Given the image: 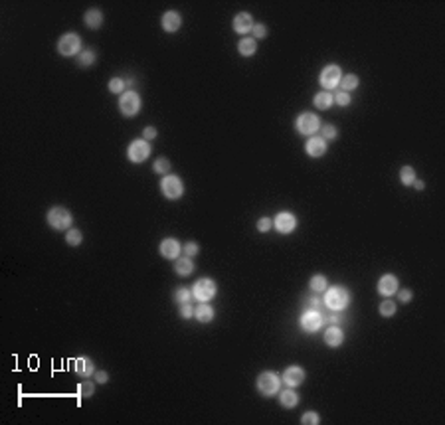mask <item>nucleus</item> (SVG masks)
Returning a JSON list of instances; mask_svg holds the SVG:
<instances>
[{"instance_id":"1","label":"nucleus","mask_w":445,"mask_h":425,"mask_svg":"<svg viewBox=\"0 0 445 425\" xmlns=\"http://www.w3.org/2000/svg\"><path fill=\"white\" fill-rule=\"evenodd\" d=\"M325 305L331 309V311H342L348 307L350 303V293L346 291L344 287L340 285H334V287H327V293H325Z\"/></svg>"},{"instance_id":"2","label":"nucleus","mask_w":445,"mask_h":425,"mask_svg":"<svg viewBox=\"0 0 445 425\" xmlns=\"http://www.w3.org/2000/svg\"><path fill=\"white\" fill-rule=\"evenodd\" d=\"M50 228H54L56 232H63V230H69L71 228V222H73V216L67 208H61V206H54L48 216H46Z\"/></svg>"},{"instance_id":"3","label":"nucleus","mask_w":445,"mask_h":425,"mask_svg":"<svg viewBox=\"0 0 445 425\" xmlns=\"http://www.w3.org/2000/svg\"><path fill=\"white\" fill-rule=\"evenodd\" d=\"M281 388V378L275 372H261L257 376V392L265 398L275 396Z\"/></svg>"},{"instance_id":"4","label":"nucleus","mask_w":445,"mask_h":425,"mask_svg":"<svg viewBox=\"0 0 445 425\" xmlns=\"http://www.w3.org/2000/svg\"><path fill=\"white\" fill-rule=\"evenodd\" d=\"M161 190H163L165 198H168V200H178V198H182V194H184L182 178L176 176V174H167V176L163 178V182H161Z\"/></svg>"},{"instance_id":"5","label":"nucleus","mask_w":445,"mask_h":425,"mask_svg":"<svg viewBox=\"0 0 445 425\" xmlns=\"http://www.w3.org/2000/svg\"><path fill=\"white\" fill-rule=\"evenodd\" d=\"M80 50H82V38H80L78 34H73V32L63 34V36L57 40V52L61 53V55H65V57L78 55Z\"/></svg>"},{"instance_id":"6","label":"nucleus","mask_w":445,"mask_h":425,"mask_svg":"<svg viewBox=\"0 0 445 425\" xmlns=\"http://www.w3.org/2000/svg\"><path fill=\"white\" fill-rule=\"evenodd\" d=\"M119 111L125 117H135L140 111V95L137 91H125L119 99Z\"/></svg>"},{"instance_id":"7","label":"nucleus","mask_w":445,"mask_h":425,"mask_svg":"<svg viewBox=\"0 0 445 425\" xmlns=\"http://www.w3.org/2000/svg\"><path fill=\"white\" fill-rule=\"evenodd\" d=\"M192 293H194V299H198L200 303H208V301H212L214 297H216V293H218V287H216V283L212 281V279H198L194 283V287H192Z\"/></svg>"},{"instance_id":"8","label":"nucleus","mask_w":445,"mask_h":425,"mask_svg":"<svg viewBox=\"0 0 445 425\" xmlns=\"http://www.w3.org/2000/svg\"><path fill=\"white\" fill-rule=\"evenodd\" d=\"M295 127L301 134L309 136V134H315L321 129V119L315 113H301L295 121Z\"/></svg>"},{"instance_id":"9","label":"nucleus","mask_w":445,"mask_h":425,"mask_svg":"<svg viewBox=\"0 0 445 425\" xmlns=\"http://www.w3.org/2000/svg\"><path fill=\"white\" fill-rule=\"evenodd\" d=\"M127 157H129V160H131V162H135V164L144 162V160L151 157V145H149V140H144V138H137V140H133V143L129 145Z\"/></svg>"},{"instance_id":"10","label":"nucleus","mask_w":445,"mask_h":425,"mask_svg":"<svg viewBox=\"0 0 445 425\" xmlns=\"http://www.w3.org/2000/svg\"><path fill=\"white\" fill-rule=\"evenodd\" d=\"M323 315H321V311H305L303 315H301V319H299V324H301V328L309 332V334H315V332H319L321 330V326H323Z\"/></svg>"},{"instance_id":"11","label":"nucleus","mask_w":445,"mask_h":425,"mask_svg":"<svg viewBox=\"0 0 445 425\" xmlns=\"http://www.w3.org/2000/svg\"><path fill=\"white\" fill-rule=\"evenodd\" d=\"M340 80H342V72H340V67L334 65V63L327 65V67L321 72V78H319L321 85H323L327 91H331V89H334V87H338Z\"/></svg>"},{"instance_id":"12","label":"nucleus","mask_w":445,"mask_h":425,"mask_svg":"<svg viewBox=\"0 0 445 425\" xmlns=\"http://www.w3.org/2000/svg\"><path fill=\"white\" fill-rule=\"evenodd\" d=\"M273 228L277 230L279 234L287 236V234H293L295 228H297V218L291 212H279L273 220Z\"/></svg>"},{"instance_id":"13","label":"nucleus","mask_w":445,"mask_h":425,"mask_svg":"<svg viewBox=\"0 0 445 425\" xmlns=\"http://www.w3.org/2000/svg\"><path fill=\"white\" fill-rule=\"evenodd\" d=\"M283 384L287 386V388H297V386H301L303 382H305V370L303 368H299V366H289L285 372H283Z\"/></svg>"},{"instance_id":"14","label":"nucleus","mask_w":445,"mask_h":425,"mask_svg":"<svg viewBox=\"0 0 445 425\" xmlns=\"http://www.w3.org/2000/svg\"><path fill=\"white\" fill-rule=\"evenodd\" d=\"M182 253V245L180 241L174 238H167L161 241V255L167 259H178Z\"/></svg>"},{"instance_id":"15","label":"nucleus","mask_w":445,"mask_h":425,"mask_svg":"<svg viewBox=\"0 0 445 425\" xmlns=\"http://www.w3.org/2000/svg\"><path fill=\"white\" fill-rule=\"evenodd\" d=\"M305 151H307V155L313 157V159L325 157V153H327V140H325L323 136H309V140H307V145H305Z\"/></svg>"},{"instance_id":"16","label":"nucleus","mask_w":445,"mask_h":425,"mask_svg":"<svg viewBox=\"0 0 445 425\" xmlns=\"http://www.w3.org/2000/svg\"><path fill=\"white\" fill-rule=\"evenodd\" d=\"M232 26L238 34H248L250 30H253V18H251L250 12H240L234 16Z\"/></svg>"},{"instance_id":"17","label":"nucleus","mask_w":445,"mask_h":425,"mask_svg":"<svg viewBox=\"0 0 445 425\" xmlns=\"http://www.w3.org/2000/svg\"><path fill=\"white\" fill-rule=\"evenodd\" d=\"M398 291V277L394 275H382L380 281H378V293L384 295V297H392Z\"/></svg>"},{"instance_id":"18","label":"nucleus","mask_w":445,"mask_h":425,"mask_svg":"<svg viewBox=\"0 0 445 425\" xmlns=\"http://www.w3.org/2000/svg\"><path fill=\"white\" fill-rule=\"evenodd\" d=\"M161 24H163V28H165V32H176V30H180V26H182V18H180L178 12L168 10V12L163 14Z\"/></svg>"},{"instance_id":"19","label":"nucleus","mask_w":445,"mask_h":425,"mask_svg":"<svg viewBox=\"0 0 445 425\" xmlns=\"http://www.w3.org/2000/svg\"><path fill=\"white\" fill-rule=\"evenodd\" d=\"M325 342H327V346H331V348L342 346V342H344V332H342V328L329 326V328L325 330Z\"/></svg>"},{"instance_id":"20","label":"nucleus","mask_w":445,"mask_h":425,"mask_svg":"<svg viewBox=\"0 0 445 425\" xmlns=\"http://www.w3.org/2000/svg\"><path fill=\"white\" fill-rule=\"evenodd\" d=\"M174 271H176V275H180V277L192 275V273H194V261H192V257H186V255L178 257L176 263H174Z\"/></svg>"},{"instance_id":"21","label":"nucleus","mask_w":445,"mask_h":425,"mask_svg":"<svg viewBox=\"0 0 445 425\" xmlns=\"http://www.w3.org/2000/svg\"><path fill=\"white\" fill-rule=\"evenodd\" d=\"M73 372L84 376V378H89L91 374H95V366H93V362H91L89 358L82 356V358L73 360Z\"/></svg>"},{"instance_id":"22","label":"nucleus","mask_w":445,"mask_h":425,"mask_svg":"<svg viewBox=\"0 0 445 425\" xmlns=\"http://www.w3.org/2000/svg\"><path fill=\"white\" fill-rule=\"evenodd\" d=\"M84 22L87 28H91V30H97V28H101L103 24V14H101V10L99 8H91V10H87L84 16Z\"/></svg>"},{"instance_id":"23","label":"nucleus","mask_w":445,"mask_h":425,"mask_svg":"<svg viewBox=\"0 0 445 425\" xmlns=\"http://www.w3.org/2000/svg\"><path fill=\"white\" fill-rule=\"evenodd\" d=\"M194 317H196V320H198V322L208 324V322H212V320H214V309H212L208 303H202V305L194 307Z\"/></svg>"},{"instance_id":"24","label":"nucleus","mask_w":445,"mask_h":425,"mask_svg":"<svg viewBox=\"0 0 445 425\" xmlns=\"http://www.w3.org/2000/svg\"><path fill=\"white\" fill-rule=\"evenodd\" d=\"M279 403H281L285 409H293V407L299 403V394H297L295 390L287 388V390H283V392L279 394Z\"/></svg>"},{"instance_id":"25","label":"nucleus","mask_w":445,"mask_h":425,"mask_svg":"<svg viewBox=\"0 0 445 425\" xmlns=\"http://www.w3.org/2000/svg\"><path fill=\"white\" fill-rule=\"evenodd\" d=\"M333 103H334V97L331 91H319V93L313 97V105L317 107V109H321V111L329 109Z\"/></svg>"},{"instance_id":"26","label":"nucleus","mask_w":445,"mask_h":425,"mask_svg":"<svg viewBox=\"0 0 445 425\" xmlns=\"http://www.w3.org/2000/svg\"><path fill=\"white\" fill-rule=\"evenodd\" d=\"M238 52H240V55H244V57L253 55V53L257 52V40H253V38H244V40H240V44H238Z\"/></svg>"},{"instance_id":"27","label":"nucleus","mask_w":445,"mask_h":425,"mask_svg":"<svg viewBox=\"0 0 445 425\" xmlns=\"http://www.w3.org/2000/svg\"><path fill=\"white\" fill-rule=\"evenodd\" d=\"M358 76L356 74H348V76H342V80L338 83V87H340V91H346V93H350V91H354L356 87H358Z\"/></svg>"},{"instance_id":"28","label":"nucleus","mask_w":445,"mask_h":425,"mask_svg":"<svg viewBox=\"0 0 445 425\" xmlns=\"http://www.w3.org/2000/svg\"><path fill=\"white\" fill-rule=\"evenodd\" d=\"M309 287H311V291L313 293H325L327 291V287H329L327 277H325V275H313Z\"/></svg>"},{"instance_id":"29","label":"nucleus","mask_w":445,"mask_h":425,"mask_svg":"<svg viewBox=\"0 0 445 425\" xmlns=\"http://www.w3.org/2000/svg\"><path fill=\"white\" fill-rule=\"evenodd\" d=\"M416 170L412 168V166H402V170H400V180H402V184L404 186H412L414 184V180H416Z\"/></svg>"},{"instance_id":"30","label":"nucleus","mask_w":445,"mask_h":425,"mask_svg":"<svg viewBox=\"0 0 445 425\" xmlns=\"http://www.w3.org/2000/svg\"><path fill=\"white\" fill-rule=\"evenodd\" d=\"M95 59H97V53L93 52V50H84V52L78 55V63H80L82 67H89V65H93V63H95Z\"/></svg>"},{"instance_id":"31","label":"nucleus","mask_w":445,"mask_h":425,"mask_svg":"<svg viewBox=\"0 0 445 425\" xmlns=\"http://www.w3.org/2000/svg\"><path fill=\"white\" fill-rule=\"evenodd\" d=\"M192 297H194V293H192V289H188V287H180L178 291L174 293V301H176V303H180V305L190 303V301H192Z\"/></svg>"},{"instance_id":"32","label":"nucleus","mask_w":445,"mask_h":425,"mask_svg":"<svg viewBox=\"0 0 445 425\" xmlns=\"http://www.w3.org/2000/svg\"><path fill=\"white\" fill-rule=\"evenodd\" d=\"M65 241H67V245L78 247V245H82V241H84V234H82L80 230H67V234H65Z\"/></svg>"},{"instance_id":"33","label":"nucleus","mask_w":445,"mask_h":425,"mask_svg":"<svg viewBox=\"0 0 445 425\" xmlns=\"http://www.w3.org/2000/svg\"><path fill=\"white\" fill-rule=\"evenodd\" d=\"M396 309H398V307H396V303H394L392 299H386V301L378 307V311H380L382 317H392V315H396Z\"/></svg>"},{"instance_id":"34","label":"nucleus","mask_w":445,"mask_h":425,"mask_svg":"<svg viewBox=\"0 0 445 425\" xmlns=\"http://www.w3.org/2000/svg\"><path fill=\"white\" fill-rule=\"evenodd\" d=\"M321 136L325 140H334L338 136V129L334 125H321Z\"/></svg>"},{"instance_id":"35","label":"nucleus","mask_w":445,"mask_h":425,"mask_svg":"<svg viewBox=\"0 0 445 425\" xmlns=\"http://www.w3.org/2000/svg\"><path fill=\"white\" fill-rule=\"evenodd\" d=\"M334 103L338 107H346L352 103V97H350V93H346V91H336V93H334Z\"/></svg>"},{"instance_id":"36","label":"nucleus","mask_w":445,"mask_h":425,"mask_svg":"<svg viewBox=\"0 0 445 425\" xmlns=\"http://www.w3.org/2000/svg\"><path fill=\"white\" fill-rule=\"evenodd\" d=\"M107 87H109V91H111V93H121V95H123L127 85H125V80H121V78H113V80L109 81V85H107Z\"/></svg>"},{"instance_id":"37","label":"nucleus","mask_w":445,"mask_h":425,"mask_svg":"<svg viewBox=\"0 0 445 425\" xmlns=\"http://www.w3.org/2000/svg\"><path fill=\"white\" fill-rule=\"evenodd\" d=\"M155 172L157 174H168L170 172V160L165 159V157L155 160Z\"/></svg>"},{"instance_id":"38","label":"nucleus","mask_w":445,"mask_h":425,"mask_svg":"<svg viewBox=\"0 0 445 425\" xmlns=\"http://www.w3.org/2000/svg\"><path fill=\"white\" fill-rule=\"evenodd\" d=\"M93 394H95V384H93V382L80 384V396H82V398H91Z\"/></svg>"},{"instance_id":"39","label":"nucleus","mask_w":445,"mask_h":425,"mask_svg":"<svg viewBox=\"0 0 445 425\" xmlns=\"http://www.w3.org/2000/svg\"><path fill=\"white\" fill-rule=\"evenodd\" d=\"M301 423L303 425H319L321 423V417H319V413H315V411H307V413H303V417H301Z\"/></svg>"},{"instance_id":"40","label":"nucleus","mask_w":445,"mask_h":425,"mask_svg":"<svg viewBox=\"0 0 445 425\" xmlns=\"http://www.w3.org/2000/svg\"><path fill=\"white\" fill-rule=\"evenodd\" d=\"M323 320H327L331 326H336V324H342L344 322V317L340 315V311H331L329 317H323Z\"/></svg>"},{"instance_id":"41","label":"nucleus","mask_w":445,"mask_h":425,"mask_svg":"<svg viewBox=\"0 0 445 425\" xmlns=\"http://www.w3.org/2000/svg\"><path fill=\"white\" fill-rule=\"evenodd\" d=\"M198 251H200V247H198L196 241H188V243L182 247V253H184L186 257H194V255H198Z\"/></svg>"},{"instance_id":"42","label":"nucleus","mask_w":445,"mask_h":425,"mask_svg":"<svg viewBox=\"0 0 445 425\" xmlns=\"http://www.w3.org/2000/svg\"><path fill=\"white\" fill-rule=\"evenodd\" d=\"M271 226H273L271 218H261V220L257 222V232H259V234H267V232L271 230Z\"/></svg>"},{"instance_id":"43","label":"nucleus","mask_w":445,"mask_h":425,"mask_svg":"<svg viewBox=\"0 0 445 425\" xmlns=\"http://www.w3.org/2000/svg\"><path fill=\"white\" fill-rule=\"evenodd\" d=\"M253 40H263L265 36H267V28L265 24H253Z\"/></svg>"},{"instance_id":"44","label":"nucleus","mask_w":445,"mask_h":425,"mask_svg":"<svg viewBox=\"0 0 445 425\" xmlns=\"http://www.w3.org/2000/svg\"><path fill=\"white\" fill-rule=\"evenodd\" d=\"M307 303H309V309H313V311H319V309H323V305H325V301H323L321 297H311Z\"/></svg>"},{"instance_id":"45","label":"nucleus","mask_w":445,"mask_h":425,"mask_svg":"<svg viewBox=\"0 0 445 425\" xmlns=\"http://www.w3.org/2000/svg\"><path fill=\"white\" fill-rule=\"evenodd\" d=\"M192 315H194V307H192L190 303L182 305V309H180V317H182V319H192Z\"/></svg>"},{"instance_id":"46","label":"nucleus","mask_w":445,"mask_h":425,"mask_svg":"<svg viewBox=\"0 0 445 425\" xmlns=\"http://www.w3.org/2000/svg\"><path fill=\"white\" fill-rule=\"evenodd\" d=\"M398 297H400V301H402V303H410V301H412V297H414V293L410 291V289H402V291L398 293Z\"/></svg>"},{"instance_id":"47","label":"nucleus","mask_w":445,"mask_h":425,"mask_svg":"<svg viewBox=\"0 0 445 425\" xmlns=\"http://www.w3.org/2000/svg\"><path fill=\"white\" fill-rule=\"evenodd\" d=\"M155 136H157V129H155V127H146V129L142 131V138H144V140H153Z\"/></svg>"},{"instance_id":"48","label":"nucleus","mask_w":445,"mask_h":425,"mask_svg":"<svg viewBox=\"0 0 445 425\" xmlns=\"http://www.w3.org/2000/svg\"><path fill=\"white\" fill-rule=\"evenodd\" d=\"M95 382H97V384H107V382H109V376H107V372H103V370L95 372Z\"/></svg>"},{"instance_id":"49","label":"nucleus","mask_w":445,"mask_h":425,"mask_svg":"<svg viewBox=\"0 0 445 425\" xmlns=\"http://www.w3.org/2000/svg\"><path fill=\"white\" fill-rule=\"evenodd\" d=\"M412 186H416L417 190H423V182H421V180H417V178H416V180H414V184H412Z\"/></svg>"},{"instance_id":"50","label":"nucleus","mask_w":445,"mask_h":425,"mask_svg":"<svg viewBox=\"0 0 445 425\" xmlns=\"http://www.w3.org/2000/svg\"><path fill=\"white\" fill-rule=\"evenodd\" d=\"M125 85H127V87H133V85H135V78H129V80L125 81Z\"/></svg>"}]
</instances>
